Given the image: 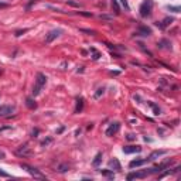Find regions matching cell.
Here are the masks:
<instances>
[{"label": "cell", "mask_w": 181, "mask_h": 181, "mask_svg": "<svg viewBox=\"0 0 181 181\" xmlns=\"http://www.w3.org/2000/svg\"><path fill=\"white\" fill-rule=\"evenodd\" d=\"M45 84H47V76L44 74H41V72H38L37 76H35V85L33 88V95L34 96L40 95V94H41V89L44 88Z\"/></svg>", "instance_id": "1"}, {"label": "cell", "mask_w": 181, "mask_h": 181, "mask_svg": "<svg viewBox=\"0 0 181 181\" xmlns=\"http://www.w3.org/2000/svg\"><path fill=\"white\" fill-rule=\"evenodd\" d=\"M151 10H153V1L151 0H146V1L141 3V6L139 9V13H140V16L143 19H147V17L151 16Z\"/></svg>", "instance_id": "2"}, {"label": "cell", "mask_w": 181, "mask_h": 181, "mask_svg": "<svg viewBox=\"0 0 181 181\" xmlns=\"http://www.w3.org/2000/svg\"><path fill=\"white\" fill-rule=\"evenodd\" d=\"M20 167H21L23 170H26L28 174H31L33 177H35V178H41V180H45V175H44L43 173L40 170H37L35 167H31V166H28V164H20Z\"/></svg>", "instance_id": "3"}, {"label": "cell", "mask_w": 181, "mask_h": 181, "mask_svg": "<svg viewBox=\"0 0 181 181\" xmlns=\"http://www.w3.org/2000/svg\"><path fill=\"white\" fill-rule=\"evenodd\" d=\"M14 153H16L19 157H28V156H31V149L28 147V144H23L19 149H16Z\"/></svg>", "instance_id": "4"}, {"label": "cell", "mask_w": 181, "mask_h": 181, "mask_svg": "<svg viewBox=\"0 0 181 181\" xmlns=\"http://www.w3.org/2000/svg\"><path fill=\"white\" fill-rule=\"evenodd\" d=\"M61 33H62V30H60V28H57V30H51V31L45 35V44L53 43L55 38H58V37L61 35Z\"/></svg>", "instance_id": "5"}, {"label": "cell", "mask_w": 181, "mask_h": 181, "mask_svg": "<svg viewBox=\"0 0 181 181\" xmlns=\"http://www.w3.org/2000/svg\"><path fill=\"white\" fill-rule=\"evenodd\" d=\"M149 175V173L147 170H143V171H135V173H130L128 174V180H136V178H144V177H147Z\"/></svg>", "instance_id": "6"}, {"label": "cell", "mask_w": 181, "mask_h": 181, "mask_svg": "<svg viewBox=\"0 0 181 181\" xmlns=\"http://www.w3.org/2000/svg\"><path fill=\"white\" fill-rule=\"evenodd\" d=\"M13 112H14V106H10V105H3V106H0V117L10 116Z\"/></svg>", "instance_id": "7"}, {"label": "cell", "mask_w": 181, "mask_h": 181, "mask_svg": "<svg viewBox=\"0 0 181 181\" xmlns=\"http://www.w3.org/2000/svg\"><path fill=\"white\" fill-rule=\"evenodd\" d=\"M119 129H120V123L119 122H115V123H112L106 130V136H113V135H116L117 132H119Z\"/></svg>", "instance_id": "8"}, {"label": "cell", "mask_w": 181, "mask_h": 181, "mask_svg": "<svg viewBox=\"0 0 181 181\" xmlns=\"http://www.w3.org/2000/svg\"><path fill=\"white\" fill-rule=\"evenodd\" d=\"M141 147L140 146H125L123 147V153L126 154H133V153H140Z\"/></svg>", "instance_id": "9"}, {"label": "cell", "mask_w": 181, "mask_h": 181, "mask_svg": "<svg viewBox=\"0 0 181 181\" xmlns=\"http://www.w3.org/2000/svg\"><path fill=\"white\" fill-rule=\"evenodd\" d=\"M164 154H167V150H156V151H153L149 157H147V160H149V161H153V160H157L160 156H164Z\"/></svg>", "instance_id": "10"}, {"label": "cell", "mask_w": 181, "mask_h": 181, "mask_svg": "<svg viewBox=\"0 0 181 181\" xmlns=\"http://www.w3.org/2000/svg\"><path fill=\"white\" fill-rule=\"evenodd\" d=\"M147 161H149L147 159H137V160H132V161L129 163V167H130V169H135V167H140V166L146 164Z\"/></svg>", "instance_id": "11"}, {"label": "cell", "mask_w": 181, "mask_h": 181, "mask_svg": "<svg viewBox=\"0 0 181 181\" xmlns=\"http://www.w3.org/2000/svg\"><path fill=\"white\" fill-rule=\"evenodd\" d=\"M173 21H174V19H173V17H166L163 21H157V23H156V26H157L159 28H161V30H164V28H166L169 24H171Z\"/></svg>", "instance_id": "12"}, {"label": "cell", "mask_w": 181, "mask_h": 181, "mask_svg": "<svg viewBox=\"0 0 181 181\" xmlns=\"http://www.w3.org/2000/svg\"><path fill=\"white\" fill-rule=\"evenodd\" d=\"M137 34L147 37V35H150V34H151V30H150L149 27H146V26H140V27L137 28Z\"/></svg>", "instance_id": "13"}, {"label": "cell", "mask_w": 181, "mask_h": 181, "mask_svg": "<svg viewBox=\"0 0 181 181\" xmlns=\"http://www.w3.org/2000/svg\"><path fill=\"white\" fill-rule=\"evenodd\" d=\"M107 166L110 170H120V163L117 161V159H112L107 163Z\"/></svg>", "instance_id": "14"}, {"label": "cell", "mask_w": 181, "mask_h": 181, "mask_svg": "<svg viewBox=\"0 0 181 181\" xmlns=\"http://www.w3.org/2000/svg\"><path fill=\"white\" fill-rule=\"evenodd\" d=\"M157 47L159 48H166V50H171V43L169 40H161L157 43Z\"/></svg>", "instance_id": "15"}, {"label": "cell", "mask_w": 181, "mask_h": 181, "mask_svg": "<svg viewBox=\"0 0 181 181\" xmlns=\"http://www.w3.org/2000/svg\"><path fill=\"white\" fill-rule=\"evenodd\" d=\"M84 109V98H78L76 99V106H75V113H79Z\"/></svg>", "instance_id": "16"}, {"label": "cell", "mask_w": 181, "mask_h": 181, "mask_svg": "<svg viewBox=\"0 0 181 181\" xmlns=\"http://www.w3.org/2000/svg\"><path fill=\"white\" fill-rule=\"evenodd\" d=\"M26 105H27L28 109H35V107H37V103H35V101H34L33 98H27V99H26Z\"/></svg>", "instance_id": "17"}, {"label": "cell", "mask_w": 181, "mask_h": 181, "mask_svg": "<svg viewBox=\"0 0 181 181\" xmlns=\"http://www.w3.org/2000/svg\"><path fill=\"white\" fill-rule=\"evenodd\" d=\"M101 161H102V153H98L95 156V159H94V161H92V166L94 167H99Z\"/></svg>", "instance_id": "18"}, {"label": "cell", "mask_w": 181, "mask_h": 181, "mask_svg": "<svg viewBox=\"0 0 181 181\" xmlns=\"http://www.w3.org/2000/svg\"><path fill=\"white\" fill-rule=\"evenodd\" d=\"M147 103H149V106L154 110V115H160V112H161V110H160V107L157 106L156 103H153V102H147Z\"/></svg>", "instance_id": "19"}, {"label": "cell", "mask_w": 181, "mask_h": 181, "mask_svg": "<svg viewBox=\"0 0 181 181\" xmlns=\"http://www.w3.org/2000/svg\"><path fill=\"white\" fill-rule=\"evenodd\" d=\"M101 173H102V174H103V175H106V177H109V178H115V174H113V170H110V169H109V170H101Z\"/></svg>", "instance_id": "20"}, {"label": "cell", "mask_w": 181, "mask_h": 181, "mask_svg": "<svg viewBox=\"0 0 181 181\" xmlns=\"http://www.w3.org/2000/svg\"><path fill=\"white\" fill-rule=\"evenodd\" d=\"M91 53H92V58H94V60H99V58H101V53H99L96 48L92 47V48H91Z\"/></svg>", "instance_id": "21"}, {"label": "cell", "mask_w": 181, "mask_h": 181, "mask_svg": "<svg viewBox=\"0 0 181 181\" xmlns=\"http://www.w3.org/2000/svg\"><path fill=\"white\" fill-rule=\"evenodd\" d=\"M112 7L115 9V13H116V14H119V13H120L119 4H117V0H112Z\"/></svg>", "instance_id": "22"}, {"label": "cell", "mask_w": 181, "mask_h": 181, "mask_svg": "<svg viewBox=\"0 0 181 181\" xmlns=\"http://www.w3.org/2000/svg\"><path fill=\"white\" fill-rule=\"evenodd\" d=\"M69 170V166L68 164H61L60 167H58V171L60 173H65V171H68Z\"/></svg>", "instance_id": "23"}, {"label": "cell", "mask_w": 181, "mask_h": 181, "mask_svg": "<svg viewBox=\"0 0 181 181\" xmlns=\"http://www.w3.org/2000/svg\"><path fill=\"white\" fill-rule=\"evenodd\" d=\"M103 92H105V88H99V89L96 91V94L94 95V96H95V99L101 98V95H103Z\"/></svg>", "instance_id": "24"}, {"label": "cell", "mask_w": 181, "mask_h": 181, "mask_svg": "<svg viewBox=\"0 0 181 181\" xmlns=\"http://www.w3.org/2000/svg\"><path fill=\"white\" fill-rule=\"evenodd\" d=\"M117 1H119V3H120V4H122V6L125 7V10H129V9H130V7H129L128 0H117Z\"/></svg>", "instance_id": "25"}, {"label": "cell", "mask_w": 181, "mask_h": 181, "mask_svg": "<svg viewBox=\"0 0 181 181\" xmlns=\"http://www.w3.org/2000/svg\"><path fill=\"white\" fill-rule=\"evenodd\" d=\"M51 141H53V137H47L45 140H43V141H41V146H47V144H50Z\"/></svg>", "instance_id": "26"}, {"label": "cell", "mask_w": 181, "mask_h": 181, "mask_svg": "<svg viewBox=\"0 0 181 181\" xmlns=\"http://www.w3.org/2000/svg\"><path fill=\"white\" fill-rule=\"evenodd\" d=\"M167 9H169V10H171V11H174V13H180V7H178V6H177V7H173V6H167Z\"/></svg>", "instance_id": "27"}, {"label": "cell", "mask_w": 181, "mask_h": 181, "mask_svg": "<svg viewBox=\"0 0 181 181\" xmlns=\"http://www.w3.org/2000/svg\"><path fill=\"white\" fill-rule=\"evenodd\" d=\"M26 31H27V28H24V30H17V31L14 33V35H16V37H20V35H23Z\"/></svg>", "instance_id": "28"}, {"label": "cell", "mask_w": 181, "mask_h": 181, "mask_svg": "<svg viewBox=\"0 0 181 181\" xmlns=\"http://www.w3.org/2000/svg\"><path fill=\"white\" fill-rule=\"evenodd\" d=\"M82 33H86V34H91V35H95V31L94 30H85V28H81Z\"/></svg>", "instance_id": "29"}, {"label": "cell", "mask_w": 181, "mask_h": 181, "mask_svg": "<svg viewBox=\"0 0 181 181\" xmlns=\"http://www.w3.org/2000/svg\"><path fill=\"white\" fill-rule=\"evenodd\" d=\"M0 177H6V178H7V177H10V174H7L6 171H3L0 169Z\"/></svg>", "instance_id": "30"}, {"label": "cell", "mask_w": 181, "mask_h": 181, "mask_svg": "<svg viewBox=\"0 0 181 181\" xmlns=\"http://www.w3.org/2000/svg\"><path fill=\"white\" fill-rule=\"evenodd\" d=\"M67 3H68V4H71V6H75V7H79V4H78V3H75V1H72V0H68Z\"/></svg>", "instance_id": "31"}, {"label": "cell", "mask_w": 181, "mask_h": 181, "mask_svg": "<svg viewBox=\"0 0 181 181\" xmlns=\"http://www.w3.org/2000/svg\"><path fill=\"white\" fill-rule=\"evenodd\" d=\"M79 14H82V16H86V17H92V13H85V11H79Z\"/></svg>", "instance_id": "32"}, {"label": "cell", "mask_w": 181, "mask_h": 181, "mask_svg": "<svg viewBox=\"0 0 181 181\" xmlns=\"http://www.w3.org/2000/svg\"><path fill=\"white\" fill-rule=\"evenodd\" d=\"M135 139H136V136H135V135H132V133H130V135H128V140H135Z\"/></svg>", "instance_id": "33"}, {"label": "cell", "mask_w": 181, "mask_h": 181, "mask_svg": "<svg viewBox=\"0 0 181 181\" xmlns=\"http://www.w3.org/2000/svg\"><path fill=\"white\" fill-rule=\"evenodd\" d=\"M35 135H38V129H35V130H33V136L35 137Z\"/></svg>", "instance_id": "34"}, {"label": "cell", "mask_w": 181, "mask_h": 181, "mask_svg": "<svg viewBox=\"0 0 181 181\" xmlns=\"http://www.w3.org/2000/svg\"><path fill=\"white\" fill-rule=\"evenodd\" d=\"M0 159H4V153H0Z\"/></svg>", "instance_id": "35"}]
</instances>
